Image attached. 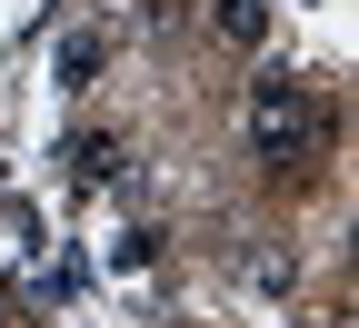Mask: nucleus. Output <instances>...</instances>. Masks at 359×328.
Wrapping results in <instances>:
<instances>
[{"label":"nucleus","instance_id":"5","mask_svg":"<svg viewBox=\"0 0 359 328\" xmlns=\"http://www.w3.org/2000/svg\"><path fill=\"white\" fill-rule=\"evenodd\" d=\"M0 308H11V289H0Z\"/></svg>","mask_w":359,"mask_h":328},{"label":"nucleus","instance_id":"2","mask_svg":"<svg viewBox=\"0 0 359 328\" xmlns=\"http://www.w3.org/2000/svg\"><path fill=\"white\" fill-rule=\"evenodd\" d=\"M70 169L90 179V190H110V179H130V150H120L110 129H90V139H70Z\"/></svg>","mask_w":359,"mask_h":328},{"label":"nucleus","instance_id":"4","mask_svg":"<svg viewBox=\"0 0 359 328\" xmlns=\"http://www.w3.org/2000/svg\"><path fill=\"white\" fill-rule=\"evenodd\" d=\"M90 80H100V40H90V30H80V40H70V50H60V90H90Z\"/></svg>","mask_w":359,"mask_h":328},{"label":"nucleus","instance_id":"3","mask_svg":"<svg viewBox=\"0 0 359 328\" xmlns=\"http://www.w3.org/2000/svg\"><path fill=\"white\" fill-rule=\"evenodd\" d=\"M219 40L259 50V40H269V10H259V0H219Z\"/></svg>","mask_w":359,"mask_h":328},{"label":"nucleus","instance_id":"1","mask_svg":"<svg viewBox=\"0 0 359 328\" xmlns=\"http://www.w3.org/2000/svg\"><path fill=\"white\" fill-rule=\"evenodd\" d=\"M250 150H259L269 169L320 159V150H330V110H320V90L290 80V70H259V80H250Z\"/></svg>","mask_w":359,"mask_h":328}]
</instances>
